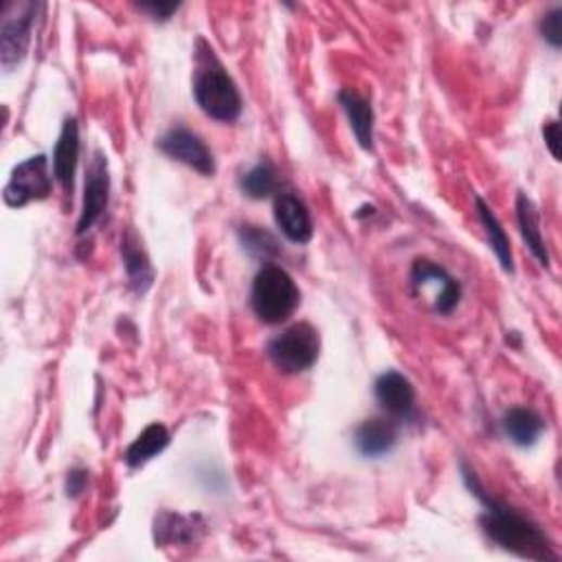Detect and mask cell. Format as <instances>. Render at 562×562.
Returning <instances> with one entry per match:
<instances>
[{
  "label": "cell",
  "mask_w": 562,
  "mask_h": 562,
  "mask_svg": "<svg viewBox=\"0 0 562 562\" xmlns=\"http://www.w3.org/2000/svg\"><path fill=\"white\" fill-rule=\"evenodd\" d=\"M542 139H545V145H547V150L551 152V156H553L555 161H560V124H558V122L545 124V128H542Z\"/></svg>",
  "instance_id": "obj_26"
},
{
  "label": "cell",
  "mask_w": 562,
  "mask_h": 562,
  "mask_svg": "<svg viewBox=\"0 0 562 562\" xmlns=\"http://www.w3.org/2000/svg\"><path fill=\"white\" fill-rule=\"evenodd\" d=\"M272 214L279 231L284 233L293 244H308L312 240V233H315L312 218L306 203L299 196L291 192L277 194Z\"/></svg>",
  "instance_id": "obj_11"
},
{
  "label": "cell",
  "mask_w": 562,
  "mask_h": 562,
  "mask_svg": "<svg viewBox=\"0 0 562 562\" xmlns=\"http://www.w3.org/2000/svg\"><path fill=\"white\" fill-rule=\"evenodd\" d=\"M475 207H477V218L488 235V242H490V248L495 251L501 268L506 272H514V255H512V244H510V238L503 229V225L499 222V218L495 216V212L486 205V201L482 196L475 199Z\"/></svg>",
  "instance_id": "obj_19"
},
{
  "label": "cell",
  "mask_w": 562,
  "mask_h": 562,
  "mask_svg": "<svg viewBox=\"0 0 562 562\" xmlns=\"http://www.w3.org/2000/svg\"><path fill=\"white\" fill-rule=\"evenodd\" d=\"M88 475L90 473L86 471V468H73V471L68 473V477H66V495L71 499H77L86 490Z\"/></svg>",
  "instance_id": "obj_25"
},
{
  "label": "cell",
  "mask_w": 562,
  "mask_h": 562,
  "mask_svg": "<svg viewBox=\"0 0 562 562\" xmlns=\"http://www.w3.org/2000/svg\"><path fill=\"white\" fill-rule=\"evenodd\" d=\"M139 10L145 12L154 21L167 23L180 10V5L178 3H156V0H150V3H139Z\"/></svg>",
  "instance_id": "obj_24"
},
{
  "label": "cell",
  "mask_w": 562,
  "mask_h": 562,
  "mask_svg": "<svg viewBox=\"0 0 562 562\" xmlns=\"http://www.w3.org/2000/svg\"><path fill=\"white\" fill-rule=\"evenodd\" d=\"M266 352L270 362L281 373L308 371L321 354L319 330L310 323H295L281 334H277L274 339H270Z\"/></svg>",
  "instance_id": "obj_4"
},
{
  "label": "cell",
  "mask_w": 562,
  "mask_h": 562,
  "mask_svg": "<svg viewBox=\"0 0 562 562\" xmlns=\"http://www.w3.org/2000/svg\"><path fill=\"white\" fill-rule=\"evenodd\" d=\"M238 238H240V244L242 248L259 259V261H266L270 264L272 259H277L281 255V244L277 242V238L264 229V227H257V225H242L240 231H238Z\"/></svg>",
  "instance_id": "obj_21"
},
{
  "label": "cell",
  "mask_w": 562,
  "mask_h": 562,
  "mask_svg": "<svg viewBox=\"0 0 562 562\" xmlns=\"http://www.w3.org/2000/svg\"><path fill=\"white\" fill-rule=\"evenodd\" d=\"M461 473H463L465 486L471 488L473 495L486 506V512L482 514V527L493 542L521 558H529L538 562L558 560V551L553 549V542L534 521L525 519L508 503L493 499L484 490L477 473L471 471L465 463H461Z\"/></svg>",
  "instance_id": "obj_1"
},
{
  "label": "cell",
  "mask_w": 562,
  "mask_h": 562,
  "mask_svg": "<svg viewBox=\"0 0 562 562\" xmlns=\"http://www.w3.org/2000/svg\"><path fill=\"white\" fill-rule=\"evenodd\" d=\"M240 187L244 196L264 201L277 192V171L268 161H261L240 178Z\"/></svg>",
  "instance_id": "obj_22"
},
{
  "label": "cell",
  "mask_w": 562,
  "mask_h": 562,
  "mask_svg": "<svg viewBox=\"0 0 562 562\" xmlns=\"http://www.w3.org/2000/svg\"><path fill=\"white\" fill-rule=\"evenodd\" d=\"M122 259H124V268L128 274V284L137 295H145L152 284H154V268L152 261L139 240V235L128 229L122 235Z\"/></svg>",
  "instance_id": "obj_14"
},
{
  "label": "cell",
  "mask_w": 562,
  "mask_h": 562,
  "mask_svg": "<svg viewBox=\"0 0 562 562\" xmlns=\"http://www.w3.org/2000/svg\"><path fill=\"white\" fill-rule=\"evenodd\" d=\"M516 222H519L523 242L529 248V253L538 259V264L542 268H549V251H547V244L542 238L538 209H536L534 201L523 192L516 196Z\"/></svg>",
  "instance_id": "obj_16"
},
{
  "label": "cell",
  "mask_w": 562,
  "mask_h": 562,
  "mask_svg": "<svg viewBox=\"0 0 562 562\" xmlns=\"http://www.w3.org/2000/svg\"><path fill=\"white\" fill-rule=\"evenodd\" d=\"M540 36L545 42H549L553 49H560L562 44V8H551L540 18Z\"/></svg>",
  "instance_id": "obj_23"
},
{
  "label": "cell",
  "mask_w": 562,
  "mask_h": 562,
  "mask_svg": "<svg viewBox=\"0 0 562 562\" xmlns=\"http://www.w3.org/2000/svg\"><path fill=\"white\" fill-rule=\"evenodd\" d=\"M169 442H171V437H169L167 426L161 424V422H154V424L145 426L137 435V439L126 448L124 461L130 468H141L148 461H152L154 457H158L169 446Z\"/></svg>",
  "instance_id": "obj_18"
},
{
  "label": "cell",
  "mask_w": 562,
  "mask_h": 562,
  "mask_svg": "<svg viewBox=\"0 0 562 562\" xmlns=\"http://www.w3.org/2000/svg\"><path fill=\"white\" fill-rule=\"evenodd\" d=\"M373 394H376L383 411L396 422H409L416 418V387L400 371H385L373 383Z\"/></svg>",
  "instance_id": "obj_9"
},
{
  "label": "cell",
  "mask_w": 562,
  "mask_h": 562,
  "mask_svg": "<svg viewBox=\"0 0 562 562\" xmlns=\"http://www.w3.org/2000/svg\"><path fill=\"white\" fill-rule=\"evenodd\" d=\"M158 150L169 156L176 163H182L187 167L196 169L203 176H214L216 174V158L212 154V150L207 148V143L192 132L190 128L176 126L171 130H167L158 141H156Z\"/></svg>",
  "instance_id": "obj_8"
},
{
  "label": "cell",
  "mask_w": 562,
  "mask_h": 562,
  "mask_svg": "<svg viewBox=\"0 0 562 562\" xmlns=\"http://www.w3.org/2000/svg\"><path fill=\"white\" fill-rule=\"evenodd\" d=\"M411 284L416 291L426 289L429 284H437L439 293L435 297V312L450 315L461 302V286L455 277L448 274L446 268L431 259H416L411 268Z\"/></svg>",
  "instance_id": "obj_10"
},
{
  "label": "cell",
  "mask_w": 562,
  "mask_h": 562,
  "mask_svg": "<svg viewBox=\"0 0 562 562\" xmlns=\"http://www.w3.org/2000/svg\"><path fill=\"white\" fill-rule=\"evenodd\" d=\"M398 444V422L394 418H371L354 431V446L367 459H381Z\"/></svg>",
  "instance_id": "obj_12"
},
{
  "label": "cell",
  "mask_w": 562,
  "mask_h": 562,
  "mask_svg": "<svg viewBox=\"0 0 562 562\" xmlns=\"http://www.w3.org/2000/svg\"><path fill=\"white\" fill-rule=\"evenodd\" d=\"M194 100L201 111L218 124H235L244 111L242 92L216 51L205 38L196 42Z\"/></svg>",
  "instance_id": "obj_2"
},
{
  "label": "cell",
  "mask_w": 562,
  "mask_h": 562,
  "mask_svg": "<svg viewBox=\"0 0 562 562\" xmlns=\"http://www.w3.org/2000/svg\"><path fill=\"white\" fill-rule=\"evenodd\" d=\"M79 163V126L75 117H68L62 126L60 139L53 150V176L66 194L75 190V171Z\"/></svg>",
  "instance_id": "obj_13"
},
{
  "label": "cell",
  "mask_w": 562,
  "mask_h": 562,
  "mask_svg": "<svg viewBox=\"0 0 562 562\" xmlns=\"http://www.w3.org/2000/svg\"><path fill=\"white\" fill-rule=\"evenodd\" d=\"M51 192L53 182L49 176V161L44 154H36L14 167L3 190V199L8 207L23 209L29 203L47 201Z\"/></svg>",
  "instance_id": "obj_6"
},
{
  "label": "cell",
  "mask_w": 562,
  "mask_h": 562,
  "mask_svg": "<svg viewBox=\"0 0 562 562\" xmlns=\"http://www.w3.org/2000/svg\"><path fill=\"white\" fill-rule=\"evenodd\" d=\"M40 5L36 3H5L3 25H0V64L10 73L29 51L31 34Z\"/></svg>",
  "instance_id": "obj_5"
},
{
  "label": "cell",
  "mask_w": 562,
  "mask_h": 562,
  "mask_svg": "<svg viewBox=\"0 0 562 562\" xmlns=\"http://www.w3.org/2000/svg\"><path fill=\"white\" fill-rule=\"evenodd\" d=\"M201 516H180L174 512H161L154 521V534L158 545H180V542H192L199 538V527L196 523Z\"/></svg>",
  "instance_id": "obj_20"
},
{
  "label": "cell",
  "mask_w": 562,
  "mask_h": 562,
  "mask_svg": "<svg viewBox=\"0 0 562 562\" xmlns=\"http://www.w3.org/2000/svg\"><path fill=\"white\" fill-rule=\"evenodd\" d=\"M302 304V291L293 274L277 264H266L253 279L251 306L255 317L266 325L289 321Z\"/></svg>",
  "instance_id": "obj_3"
},
{
  "label": "cell",
  "mask_w": 562,
  "mask_h": 562,
  "mask_svg": "<svg viewBox=\"0 0 562 562\" xmlns=\"http://www.w3.org/2000/svg\"><path fill=\"white\" fill-rule=\"evenodd\" d=\"M339 104L343 106L349 128L358 141V145L367 152L373 150V108L367 98H362L360 92L352 88H343L339 92Z\"/></svg>",
  "instance_id": "obj_15"
},
{
  "label": "cell",
  "mask_w": 562,
  "mask_h": 562,
  "mask_svg": "<svg viewBox=\"0 0 562 562\" xmlns=\"http://www.w3.org/2000/svg\"><path fill=\"white\" fill-rule=\"evenodd\" d=\"M111 201V174L108 161L104 152L92 154V161L86 169V187H84V203L77 220V235H86L95 227L108 209Z\"/></svg>",
  "instance_id": "obj_7"
},
{
  "label": "cell",
  "mask_w": 562,
  "mask_h": 562,
  "mask_svg": "<svg viewBox=\"0 0 562 562\" xmlns=\"http://www.w3.org/2000/svg\"><path fill=\"white\" fill-rule=\"evenodd\" d=\"M501 426H503L506 437L514 446L529 448L540 439V435L545 431V420L540 418V413H536L529 407H512L506 411Z\"/></svg>",
  "instance_id": "obj_17"
}]
</instances>
